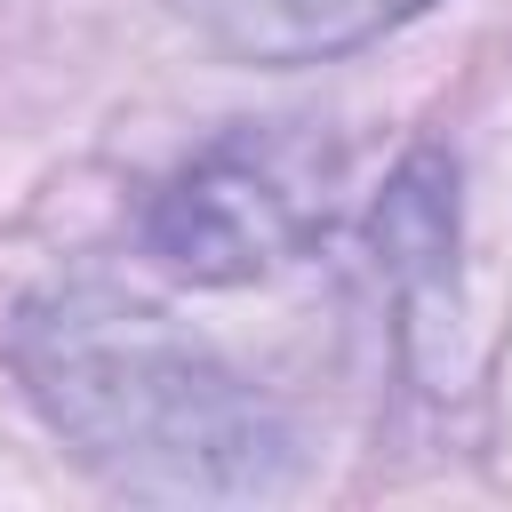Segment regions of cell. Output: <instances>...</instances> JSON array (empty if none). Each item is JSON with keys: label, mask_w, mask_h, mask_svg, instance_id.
<instances>
[{"label": "cell", "mask_w": 512, "mask_h": 512, "mask_svg": "<svg viewBox=\"0 0 512 512\" xmlns=\"http://www.w3.org/2000/svg\"><path fill=\"white\" fill-rule=\"evenodd\" d=\"M184 8L240 64H328L424 16L432 0H184Z\"/></svg>", "instance_id": "cell-3"}, {"label": "cell", "mask_w": 512, "mask_h": 512, "mask_svg": "<svg viewBox=\"0 0 512 512\" xmlns=\"http://www.w3.org/2000/svg\"><path fill=\"white\" fill-rule=\"evenodd\" d=\"M328 192H336V144L272 120V128H232L208 152H192L168 192L144 216V248L176 272V280H256L280 272L288 256H304L328 224Z\"/></svg>", "instance_id": "cell-2"}, {"label": "cell", "mask_w": 512, "mask_h": 512, "mask_svg": "<svg viewBox=\"0 0 512 512\" xmlns=\"http://www.w3.org/2000/svg\"><path fill=\"white\" fill-rule=\"evenodd\" d=\"M8 360L40 416L120 488L264 496L288 472V424L152 304L56 288L16 312Z\"/></svg>", "instance_id": "cell-1"}]
</instances>
